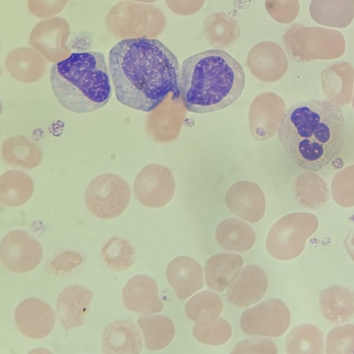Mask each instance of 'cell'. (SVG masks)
I'll list each match as a JSON object with an SVG mask.
<instances>
[{"label":"cell","mask_w":354,"mask_h":354,"mask_svg":"<svg viewBox=\"0 0 354 354\" xmlns=\"http://www.w3.org/2000/svg\"><path fill=\"white\" fill-rule=\"evenodd\" d=\"M109 64L116 98L129 108L149 112L170 93L180 97L178 61L158 39L121 40L111 49Z\"/></svg>","instance_id":"obj_1"},{"label":"cell","mask_w":354,"mask_h":354,"mask_svg":"<svg viewBox=\"0 0 354 354\" xmlns=\"http://www.w3.org/2000/svg\"><path fill=\"white\" fill-rule=\"evenodd\" d=\"M279 141L289 157L305 170L319 171L340 154L346 124L340 106L324 100L300 102L280 120Z\"/></svg>","instance_id":"obj_2"},{"label":"cell","mask_w":354,"mask_h":354,"mask_svg":"<svg viewBox=\"0 0 354 354\" xmlns=\"http://www.w3.org/2000/svg\"><path fill=\"white\" fill-rule=\"evenodd\" d=\"M245 84L243 68L235 58L221 50H206L183 61L180 97L190 112L212 113L234 104Z\"/></svg>","instance_id":"obj_3"},{"label":"cell","mask_w":354,"mask_h":354,"mask_svg":"<svg viewBox=\"0 0 354 354\" xmlns=\"http://www.w3.org/2000/svg\"><path fill=\"white\" fill-rule=\"evenodd\" d=\"M50 78L55 97L72 112L95 111L111 97L108 67L99 52L72 53L52 66Z\"/></svg>","instance_id":"obj_4"},{"label":"cell","mask_w":354,"mask_h":354,"mask_svg":"<svg viewBox=\"0 0 354 354\" xmlns=\"http://www.w3.org/2000/svg\"><path fill=\"white\" fill-rule=\"evenodd\" d=\"M283 44L298 62L341 57L346 50L344 35L338 30L318 26H292L283 35Z\"/></svg>","instance_id":"obj_5"},{"label":"cell","mask_w":354,"mask_h":354,"mask_svg":"<svg viewBox=\"0 0 354 354\" xmlns=\"http://www.w3.org/2000/svg\"><path fill=\"white\" fill-rule=\"evenodd\" d=\"M319 220L309 212H295L278 220L270 228L266 248L274 258L287 261L299 257L307 240L317 231Z\"/></svg>","instance_id":"obj_6"},{"label":"cell","mask_w":354,"mask_h":354,"mask_svg":"<svg viewBox=\"0 0 354 354\" xmlns=\"http://www.w3.org/2000/svg\"><path fill=\"white\" fill-rule=\"evenodd\" d=\"M85 203L92 214L102 219L121 215L131 199L128 183L114 174H102L94 178L85 191Z\"/></svg>","instance_id":"obj_7"},{"label":"cell","mask_w":354,"mask_h":354,"mask_svg":"<svg viewBox=\"0 0 354 354\" xmlns=\"http://www.w3.org/2000/svg\"><path fill=\"white\" fill-rule=\"evenodd\" d=\"M290 324L288 308L278 299L266 300L245 310L240 318L242 330L251 335L279 337L286 332Z\"/></svg>","instance_id":"obj_8"},{"label":"cell","mask_w":354,"mask_h":354,"mask_svg":"<svg viewBox=\"0 0 354 354\" xmlns=\"http://www.w3.org/2000/svg\"><path fill=\"white\" fill-rule=\"evenodd\" d=\"M1 259L10 271L24 273L35 268L43 257L38 241L20 230L9 232L1 243Z\"/></svg>","instance_id":"obj_9"},{"label":"cell","mask_w":354,"mask_h":354,"mask_svg":"<svg viewBox=\"0 0 354 354\" xmlns=\"http://www.w3.org/2000/svg\"><path fill=\"white\" fill-rule=\"evenodd\" d=\"M15 320L24 335L41 339L53 329L55 317L48 304L37 298H28L20 302L16 308Z\"/></svg>","instance_id":"obj_10"},{"label":"cell","mask_w":354,"mask_h":354,"mask_svg":"<svg viewBox=\"0 0 354 354\" xmlns=\"http://www.w3.org/2000/svg\"><path fill=\"white\" fill-rule=\"evenodd\" d=\"M268 279L265 271L256 265H248L227 289V298L235 306L247 307L256 304L265 295Z\"/></svg>","instance_id":"obj_11"},{"label":"cell","mask_w":354,"mask_h":354,"mask_svg":"<svg viewBox=\"0 0 354 354\" xmlns=\"http://www.w3.org/2000/svg\"><path fill=\"white\" fill-rule=\"evenodd\" d=\"M125 306L134 312L150 314L163 310L156 282L151 277L139 274L131 278L122 290Z\"/></svg>","instance_id":"obj_12"},{"label":"cell","mask_w":354,"mask_h":354,"mask_svg":"<svg viewBox=\"0 0 354 354\" xmlns=\"http://www.w3.org/2000/svg\"><path fill=\"white\" fill-rule=\"evenodd\" d=\"M354 68L348 62L332 64L321 72V84L327 100L342 107L352 101Z\"/></svg>","instance_id":"obj_13"},{"label":"cell","mask_w":354,"mask_h":354,"mask_svg":"<svg viewBox=\"0 0 354 354\" xmlns=\"http://www.w3.org/2000/svg\"><path fill=\"white\" fill-rule=\"evenodd\" d=\"M167 279L178 299L185 300L201 289L203 286V271L194 259L180 256L169 263Z\"/></svg>","instance_id":"obj_14"},{"label":"cell","mask_w":354,"mask_h":354,"mask_svg":"<svg viewBox=\"0 0 354 354\" xmlns=\"http://www.w3.org/2000/svg\"><path fill=\"white\" fill-rule=\"evenodd\" d=\"M247 62L254 73L266 75L274 80L283 76L288 66V57L283 49L271 41L256 44L248 53Z\"/></svg>","instance_id":"obj_15"},{"label":"cell","mask_w":354,"mask_h":354,"mask_svg":"<svg viewBox=\"0 0 354 354\" xmlns=\"http://www.w3.org/2000/svg\"><path fill=\"white\" fill-rule=\"evenodd\" d=\"M92 298L90 290L77 285L69 286L61 292L57 310L60 322L66 330L83 325Z\"/></svg>","instance_id":"obj_16"},{"label":"cell","mask_w":354,"mask_h":354,"mask_svg":"<svg viewBox=\"0 0 354 354\" xmlns=\"http://www.w3.org/2000/svg\"><path fill=\"white\" fill-rule=\"evenodd\" d=\"M102 345L103 352L108 354H137L142 348L137 327L127 320L109 324L103 332Z\"/></svg>","instance_id":"obj_17"},{"label":"cell","mask_w":354,"mask_h":354,"mask_svg":"<svg viewBox=\"0 0 354 354\" xmlns=\"http://www.w3.org/2000/svg\"><path fill=\"white\" fill-rule=\"evenodd\" d=\"M322 315L330 322L342 324L354 317V291L339 285L323 290L319 297Z\"/></svg>","instance_id":"obj_18"},{"label":"cell","mask_w":354,"mask_h":354,"mask_svg":"<svg viewBox=\"0 0 354 354\" xmlns=\"http://www.w3.org/2000/svg\"><path fill=\"white\" fill-rule=\"evenodd\" d=\"M243 265V258L233 253L212 256L205 266V281L209 288L222 292L237 278Z\"/></svg>","instance_id":"obj_19"},{"label":"cell","mask_w":354,"mask_h":354,"mask_svg":"<svg viewBox=\"0 0 354 354\" xmlns=\"http://www.w3.org/2000/svg\"><path fill=\"white\" fill-rule=\"evenodd\" d=\"M309 12L319 25L344 28L354 18V0H312Z\"/></svg>","instance_id":"obj_20"},{"label":"cell","mask_w":354,"mask_h":354,"mask_svg":"<svg viewBox=\"0 0 354 354\" xmlns=\"http://www.w3.org/2000/svg\"><path fill=\"white\" fill-rule=\"evenodd\" d=\"M297 201L303 207L317 209L325 205L330 198V190L325 180L313 171H301L294 187Z\"/></svg>","instance_id":"obj_21"},{"label":"cell","mask_w":354,"mask_h":354,"mask_svg":"<svg viewBox=\"0 0 354 354\" xmlns=\"http://www.w3.org/2000/svg\"><path fill=\"white\" fill-rule=\"evenodd\" d=\"M1 151L2 157L8 164L26 169L37 167L43 157L40 147L23 136H16L6 140Z\"/></svg>","instance_id":"obj_22"},{"label":"cell","mask_w":354,"mask_h":354,"mask_svg":"<svg viewBox=\"0 0 354 354\" xmlns=\"http://www.w3.org/2000/svg\"><path fill=\"white\" fill-rule=\"evenodd\" d=\"M216 238L223 248L237 252L250 250L256 241L255 233L248 224L232 218L225 219L218 224Z\"/></svg>","instance_id":"obj_23"},{"label":"cell","mask_w":354,"mask_h":354,"mask_svg":"<svg viewBox=\"0 0 354 354\" xmlns=\"http://www.w3.org/2000/svg\"><path fill=\"white\" fill-rule=\"evenodd\" d=\"M204 35L212 46L225 48L239 38L241 27L236 19L225 12L209 15L204 21Z\"/></svg>","instance_id":"obj_24"},{"label":"cell","mask_w":354,"mask_h":354,"mask_svg":"<svg viewBox=\"0 0 354 354\" xmlns=\"http://www.w3.org/2000/svg\"><path fill=\"white\" fill-rule=\"evenodd\" d=\"M34 183L32 178L19 170H10L0 178V200L10 207L26 203L32 196Z\"/></svg>","instance_id":"obj_25"},{"label":"cell","mask_w":354,"mask_h":354,"mask_svg":"<svg viewBox=\"0 0 354 354\" xmlns=\"http://www.w3.org/2000/svg\"><path fill=\"white\" fill-rule=\"evenodd\" d=\"M223 308L221 297L211 291L200 292L189 299L185 306L187 316L197 325L207 326L218 319Z\"/></svg>","instance_id":"obj_26"},{"label":"cell","mask_w":354,"mask_h":354,"mask_svg":"<svg viewBox=\"0 0 354 354\" xmlns=\"http://www.w3.org/2000/svg\"><path fill=\"white\" fill-rule=\"evenodd\" d=\"M147 349L157 351L167 347L175 335L174 324L168 317L160 315H145L138 319Z\"/></svg>","instance_id":"obj_27"},{"label":"cell","mask_w":354,"mask_h":354,"mask_svg":"<svg viewBox=\"0 0 354 354\" xmlns=\"http://www.w3.org/2000/svg\"><path fill=\"white\" fill-rule=\"evenodd\" d=\"M156 165L145 167L137 175L133 183L136 198L142 204L150 207L165 205L170 199V192L156 182Z\"/></svg>","instance_id":"obj_28"},{"label":"cell","mask_w":354,"mask_h":354,"mask_svg":"<svg viewBox=\"0 0 354 354\" xmlns=\"http://www.w3.org/2000/svg\"><path fill=\"white\" fill-rule=\"evenodd\" d=\"M285 348L289 354H322L324 353V335L314 325L300 324L287 335Z\"/></svg>","instance_id":"obj_29"},{"label":"cell","mask_w":354,"mask_h":354,"mask_svg":"<svg viewBox=\"0 0 354 354\" xmlns=\"http://www.w3.org/2000/svg\"><path fill=\"white\" fill-rule=\"evenodd\" d=\"M102 258L111 269L124 270L131 267L136 259V252L131 244L120 237H113L103 247Z\"/></svg>","instance_id":"obj_30"},{"label":"cell","mask_w":354,"mask_h":354,"mask_svg":"<svg viewBox=\"0 0 354 354\" xmlns=\"http://www.w3.org/2000/svg\"><path fill=\"white\" fill-rule=\"evenodd\" d=\"M227 204L234 214L250 223L260 221L264 215L265 203L260 195L231 194Z\"/></svg>","instance_id":"obj_31"},{"label":"cell","mask_w":354,"mask_h":354,"mask_svg":"<svg viewBox=\"0 0 354 354\" xmlns=\"http://www.w3.org/2000/svg\"><path fill=\"white\" fill-rule=\"evenodd\" d=\"M331 193L334 201L341 207H354V165L335 174L331 182Z\"/></svg>","instance_id":"obj_32"},{"label":"cell","mask_w":354,"mask_h":354,"mask_svg":"<svg viewBox=\"0 0 354 354\" xmlns=\"http://www.w3.org/2000/svg\"><path fill=\"white\" fill-rule=\"evenodd\" d=\"M6 66L10 74L18 81L31 83L39 80L45 71V62L41 57L36 59H15L9 55Z\"/></svg>","instance_id":"obj_33"},{"label":"cell","mask_w":354,"mask_h":354,"mask_svg":"<svg viewBox=\"0 0 354 354\" xmlns=\"http://www.w3.org/2000/svg\"><path fill=\"white\" fill-rule=\"evenodd\" d=\"M325 352L328 354L354 353V325L343 324L332 328L326 339Z\"/></svg>","instance_id":"obj_34"},{"label":"cell","mask_w":354,"mask_h":354,"mask_svg":"<svg viewBox=\"0 0 354 354\" xmlns=\"http://www.w3.org/2000/svg\"><path fill=\"white\" fill-rule=\"evenodd\" d=\"M232 333L230 323L223 318L218 319L214 324L207 326L196 325L192 333L200 342L218 346L227 342Z\"/></svg>","instance_id":"obj_35"},{"label":"cell","mask_w":354,"mask_h":354,"mask_svg":"<svg viewBox=\"0 0 354 354\" xmlns=\"http://www.w3.org/2000/svg\"><path fill=\"white\" fill-rule=\"evenodd\" d=\"M265 6L269 15L283 24L293 22L300 9L299 0H266Z\"/></svg>","instance_id":"obj_36"},{"label":"cell","mask_w":354,"mask_h":354,"mask_svg":"<svg viewBox=\"0 0 354 354\" xmlns=\"http://www.w3.org/2000/svg\"><path fill=\"white\" fill-rule=\"evenodd\" d=\"M232 353H277L275 344L268 339L252 337L238 343Z\"/></svg>","instance_id":"obj_37"},{"label":"cell","mask_w":354,"mask_h":354,"mask_svg":"<svg viewBox=\"0 0 354 354\" xmlns=\"http://www.w3.org/2000/svg\"><path fill=\"white\" fill-rule=\"evenodd\" d=\"M168 8L174 13L188 16L196 14L203 6L205 0H165Z\"/></svg>","instance_id":"obj_38"},{"label":"cell","mask_w":354,"mask_h":354,"mask_svg":"<svg viewBox=\"0 0 354 354\" xmlns=\"http://www.w3.org/2000/svg\"><path fill=\"white\" fill-rule=\"evenodd\" d=\"M344 245L348 255L354 261V229L351 230L348 233L344 241Z\"/></svg>","instance_id":"obj_39"},{"label":"cell","mask_w":354,"mask_h":354,"mask_svg":"<svg viewBox=\"0 0 354 354\" xmlns=\"http://www.w3.org/2000/svg\"><path fill=\"white\" fill-rule=\"evenodd\" d=\"M138 1H144V2H154L157 0H138Z\"/></svg>","instance_id":"obj_40"},{"label":"cell","mask_w":354,"mask_h":354,"mask_svg":"<svg viewBox=\"0 0 354 354\" xmlns=\"http://www.w3.org/2000/svg\"><path fill=\"white\" fill-rule=\"evenodd\" d=\"M352 106L354 109V89H353V97H352Z\"/></svg>","instance_id":"obj_41"}]
</instances>
